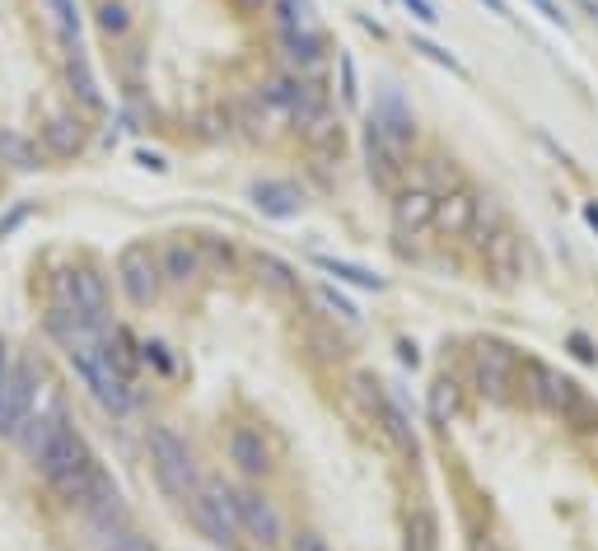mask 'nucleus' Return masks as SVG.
Listing matches in <instances>:
<instances>
[{"instance_id": "obj_1", "label": "nucleus", "mask_w": 598, "mask_h": 551, "mask_svg": "<svg viewBox=\"0 0 598 551\" xmlns=\"http://www.w3.org/2000/svg\"><path fill=\"white\" fill-rule=\"evenodd\" d=\"M519 374H524V397L543 412H556L561 421H580V425H598V416L589 412V397L580 393V383L556 374L552 364L543 360H519Z\"/></svg>"}, {"instance_id": "obj_2", "label": "nucleus", "mask_w": 598, "mask_h": 551, "mask_svg": "<svg viewBox=\"0 0 598 551\" xmlns=\"http://www.w3.org/2000/svg\"><path fill=\"white\" fill-rule=\"evenodd\" d=\"M66 355L75 364V374L85 379V388L94 393V402L103 406V412H113V416H127L131 412V383L113 374V364L103 360V346H98V332L89 337H80L75 346H66Z\"/></svg>"}, {"instance_id": "obj_3", "label": "nucleus", "mask_w": 598, "mask_h": 551, "mask_svg": "<svg viewBox=\"0 0 598 551\" xmlns=\"http://www.w3.org/2000/svg\"><path fill=\"white\" fill-rule=\"evenodd\" d=\"M146 444H150V463H155V477L164 486V496H169V500H192L201 477H197L192 448L182 444V435L173 430V425H150Z\"/></svg>"}, {"instance_id": "obj_4", "label": "nucleus", "mask_w": 598, "mask_h": 551, "mask_svg": "<svg viewBox=\"0 0 598 551\" xmlns=\"http://www.w3.org/2000/svg\"><path fill=\"white\" fill-rule=\"evenodd\" d=\"M192 519H197V528H201V538L211 542V547H220V551H230L234 542H239V514H234V491L224 481H215V477H206L197 491H192Z\"/></svg>"}, {"instance_id": "obj_5", "label": "nucleus", "mask_w": 598, "mask_h": 551, "mask_svg": "<svg viewBox=\"0 0 598 551\" xmlns=\"http://www.w3.org/2000/svg\"><path fill=\"white\" fill-rule=\"evenodd\" d=\"M117 285H122V295H127L136 309H150V304L159 299V262L150 253V243H127V248L117 253Z\"/></svg>"}, {"instance_id": "obj_6", "label": "nucleus", "mask_w": 598, "mask_h": 551, "mask_svg": "<svg viewBox=\"0 0 598 551\" xmlns=\"http://www.w3.org/2000/svg\"><path fill=\"white\" fill-rule=\"evenodd\" d=\"M472 374H477L482 397H510L514 374H519V351H514L510 341L486 337V341H477V351H472Z\"/></svg>"}, {"instance_id": "obj_7", "label": "nucleus", "mask_w": 598, "mask_h": 551, "mask_svg": "<svg viewBox=\"0 0 598 551\" xmlns=\"http://www.w3.org/2000/svg\"><path fill=\"white\" fill-rule=\"evenodd\" d=\"M356 388H360L365 406L375 412V421L383 425V435L393 439V444H402L407 454H417V425H411V416L402 412V402H398V397H388V393H383V383H375L369 374H356Z\"/></svg>"}, {"instance_id": "obj_8", "label": "nucleus", "mask_w": 598, "mask_h": 551, "mask_svg": "<svg viewBox=\"0 0 598 551\" xmlns=\"http://www.w3.org/2000/svg\"><path fill=\"white\" fill-rule=\"evenodd\" d=\"M360 150H365V164H369V178L379 182V188H398V178H402V159L407 150H398L393 140H388V131L379 127L375 117L365 121V131H360Z\"/></svg>"}, {"instance_id": "obj_9", "label": "nucleus", "mask_w": 598, "mask_h": 551, "mask_svg": "<svg viewBox=\"0 0 598 551\" xmlns=\"http://www.w3.org/2000/svg\"><path fill=\"white\" fill-rule=\"evenodd\" d=\"M234 514H239V528L248 538H257L262 547H272L281 542V514H276V505L257 496V491H234Z\"/></svg>"}, {"instance_id": "obj_10", "label": "nucleus", "mask_w": 598, "mask_h": 551, "mask_svg": "<svg viewBox=\"0 0 598 551\" xmlns=\"http://www.w3.org/2000/svg\"><path fill=\"white\" fill-rule=\"evenodd\" d=\"M248 196H253V206L262 215H272V220H295L304 211V192L291 178H262V182L248 188Z\"/></svg>"}, {"instance_id": "obj_11", "label": "nucleus", "mask_w": 598, "mask_h": 551, "mask_svg": "<svg viewBox=\"0 0 598 551\" xmlns=\"http://www.w3.org/2000/svg\"><path fill=\"white\" fill-rule=\"evenodd\" d=\"M435 192L430 188H407L393 196V230L398 234H425L435 230Z\"/></svg>"}, {"instance_id": "obj_12", "label": "nucleus", "mask_w": 598, "mask_h": 551, "mask_svg": "<svg viewBox=\"0 0 598 551\" xmlns=\"http://www.w3.org/2000/svg\"><path fill=\"white\" fill-rule=\"evenodd\" d=\"M155 262H159V276L169 285H188L201 276V248L192 238H164L155 248Z\"/></svg>"}, {"instance_id": "obj_13", "label": "nucleus", "mask_w": 598, "mask_h": 551, "mask_svg": "<svg viewBox=\"0 0 598 551\" xmlns=\"http://www.w3.org/2000/svg\"><path fill=\"white\" fill-rule=\"evenodd\" d=\"M276 43H281V52H285V61H291L295 75H314V71L323 66V52H327L323 29H308V33H299V29H276Z\"/></svg>"}, {"instance_id": "obj_14", "label": "nucleus", "mask_w": 598, "mask_h": 551, "mask_svg": "<svg viewBox=\"0 0 598 551\" xmlns=\"http://www.w3.org/2000/svg\"><path fill=\"white\" fill-rule=\"evenodd\" d=\"M477 201L482 196H472L467 188H453L435 201V230L449 234V238H467L472 230V220H477Z\"/></svg>"}, {"instance_id": "obj_15", "label": "nucleus", "mask_w": 598, "mask_h": 551, "mask_svg": "<svg viewBox=\"0 0 598 551\" xmlns=\"http://www.w3.org/2000/svg\"><path fill=\"white\" fill-rule=\"evenodd\" d=\"M230 458L243 477H266L272 472V448H266V439L253 430V425H234L230 430Z\"/></svg>"}, {"instance_id": "obj_16", "label": "nucleus", "mask_w": 598, "mask_h": 551, "mask_svg": "<svg viewBox=\"0 0 598 551\" xmlns=\"http://www.w3.org/2000/svg\"><path fill=\"white\" fill-rule=\"evenodd\" d=\"M85 463H94V454H89V444L85 439H80V435H71V430H61L56 435V444L47 448V458L43 463H38V467H43V477L56 486L61 477H71V472H80V467H85Z\"/></svg>"}, {"instance_id": "obj_17", "label": "nucleus", "mask_w": 598, "mask_h": 551, "mask_svg": "<svg viewBox=\"0 0 598 551\" xmlns=\"http://www.w3.org/2000/svg\"><path fill=\"white\" fill-rule=\"evenodd\" d=\"M379 121V127L388 131V140H393L398 150H407L411 146V136H417V121H411V108L402 104V94L398 89H383L379 98H375V113H369Z\"/></svg>"}, {"instance_id": "obj_18", "label": "nucleus", "mask_w": 598, "mask_h": 551, "mask_svg": "<svg viewBox=\"0 0 598 551\" xmlns=\"http://www.w3.org/2000/svg\"><path fill=\"white\" fill-rule=\"evenodd\" d=\"M43 146H47V154H56V159L80 154V150H85V121H80L75 113H56V117H47Z\"/></svg>"}, {"instance_id": "obj_19", "label": "nucleus", "mask_w": 598, "mask_h": 551, "mask_svg": "<svg viewBox=\"0 0 598 551\" xmlns=\"http://www.w3.org/2000/svg\"><path fill=\"white\" fill-rule=\"evenodd\" d=\"M61 430H66V425L52 421V416H29L24 425H19V435H14V439H19V448H24L33 463H43V458H47V448L56 444Z\"/></svg>"}, {"instance_id": "obj_20", "label": "nucleus", "mask_w": 598, "mask_h": 551, "mask_svg": "<svg viewBox=\"0 0 598 551\" xmlns=\"http://www.w3.org/2000/svg\"><path fill=\"white\" fill-rule=\"evenodd\" d=\"M98 346H103V360L113 364V374H122V379H136V341H131V332L127 328H103L98 332Z\"/></svg>"}, {"instance_id": "obj_21", "label": "nucleus", "mask_w": 598, "mask_h": 551, "mask_svg": "<svg viewBox=\"0 0 598 551\" xmlns=\"http://www.w3.org/2000/svg\"><path fill=\"white\" fill-rule=\"evenodd\" d=\"M425 416L435 430H449V421L459 416V383H453L449 374H440L435 383H430V393H425Z\"/></svg>"}, {"instance_id": "obj_22", "label": "nucleus", "mask_w": 598, "mask_h": 551, "mask_svg": "<svg viewBox=\"0 0 598 551\" xmlns=\"http://www.w3.org/2000/svg\"><path fill=\"white\" fill-rule=\"evenodd\" d=\"M75 295H80V309H85L98 328H103V313H108V280H103V271L80 267L75 271Z\"/></svg>"}, {"instance_id": "obj_23", "label": "nucleus", "mask_w": 598, "mask_h": 551, "mask_svg": "<svg viewBox=\"0 0 598 551\" xmlns=\"http://www.w3.org/2000/svg\"><path fill=\"white\" fill-rule=\"evenodd\" d=\"M314 267L318 271H327V276H337V280H346V285H356V290H388V280L383 276H375L369 267H356V262H341V257H327V253H318L314 257Z\"/></svg>"}, {"instance_id": "obj_24", "label": "nucleus", "mask_w": 598, "mask_h": 551, "mask_svg": "<svg viewBox=\"0 0 598 551\" xmlns=\"http://www.w3.org/2000/svg\"><path fill=\"white\" fill-rule=\"evenodd\" d=\"M94 24H98V33L108 38V43H122V38L131 33L136 14H131L127 0H98V5H94Z\"/></svg>"}, {"instance_id": "obj_25", "label": "nucleus", "mask_w": 598, "mask_h": 551, "mask_svg": "<svg viewBox=\"0 0 598 551\" xmlns=\"http://www.w3.org/2000/svg\"><path fill=\"white\" fill-rule=\"evenodd\" d=\"M257 276H262L266 290H276V295H295L299 290L295 267H291V262H281V257H272V253H257Z\"/></svg>"}, {"instance_id": "obj_26", "label": "nucleus", "mask_w": 598, "mask_h": 551, "mask_svg": "<svg viewBox=\"0 0 598 551\" xmlns=\"http://www.w3.org/2000/svg\"><path fill=\"white\" fill-rule=\"evenodd\" d=\"M272 5V19H276V29H318V19H314V0H266Z\"/></svg>"}, {"instance_id": "obj_27", "label": "nucleus", "mask_w": 598, "mask_h": 551, "mask_svg": "<svg viewBox=\"0 0 598 551\" xmlns=\"http://www.w3.org/2000/svg\"><path fill=\"white\" fill-rule=\"evenodd\" d=\"M71 89H75V98H80V108H85V113H98L103 108V94H98L94 75L85 66V56H71Z\"/></svg>"}, {"instance_id": "obj_28", "label": "nucleus", "mask_w": 598, "mask_h": 551, "mask_svg": "<svg viewBox=\"0 0 598 551\" xmlns=\"http://www.w3.org/2000/svg\"><path fill=\"white\" fill-rule=\"evenodd\" d=\"M337 94L346 108H360V75H356V56L337 52Z\"/></svg>"}, {"instance_id": "obj_29", "label": "nucleus", "mask_w": 598, "mask_h": 551, "mask_svg": "<svg viewBox=\"0 0 598 551\" xmlns=\"http://www.w3.org/2000/svg\"><path fill=\"white\" fill-rule=\"evenodd\" d=\"M496 230H501V206H496V201H477V220H472L467 238L477 243V248H486V243L496 238Z\"/></svg>"}, {"instance_id": "obj_30", "label": "nucleus", "mask_w": 598, "mask_h": 551, "mask_svg": "<svg viewBox=\"0 0 598 551\" xmlns=\"http://www.w3.org/2000/svg\"><path fill=\"white\" fill-rule=\"evenodd\" d=\"M47 5H52V19H56V33H61V43L71 47V56H80V43H75V29H80L75 0H47Z\"/></svg>"}, {"instance_id": "obj_31", "label": "nucleus", "mask_w": 598, "mask_h": 551, "mask_svg": "<svg viewBox=\"0 0 598 551\" xmlns=\"http://www.w3.org/2000/svg\"><path fill=\"white\" fill-rule=\"evenodd\" d=\"M411 52H421L425 61H435V66H444V71H453V75H467V66H463V61L453 56L449 47L430 43V38H421V33H411Z\"/></svg>"}, {"instance_id": "obj_32", "label": "nucleus", "mask_w": 598, "mask_h": 551, "mask_svg": "<svg viewBox=\"0 0 598 551\" xmlns=\"http://www.w3.org/2000/svg\"><path fill=\"white\" fill-rule=\"evenodd\" d=\"M318 304H323V309L333 313V318L350 322V328H360V309H356V304H350L341 290H333V285H318Z\"/></svg>"}, {"instance_id": "obj_33", "label": "nucleus", "mask_w": 598, "mask_h": 551, "mask_svg": "<svg viewBox=\"0 0 598 551\" xmlns=\"http://www.w3.org/2000/svg\"><path fill=\"white\" fill-rule=\"evenodd\" d=\"M0 154H10L19 169H38V164H43V154H38L29 140H19V136H0Z\"/></svg>"}, {"instance_id": "obj_34", "label": "nucleus", "mask_w": 598, "mask_h": 551, "mask_svg": "<svg viewBox=\"0 0 598 551\" xmlns=\"http://www.w3.org/2000/svg\"><path fill=\"white\" fill-rule=\"evenodd\" d=\"M197 248H201V262H206V257H211V262H215V267H224V271H230V267H234V257H239L230 238H201V243H197Z\"/></svg>"}, {"instance_id": "obj_35", "label": "nucleus", "mask_w": 598, "mask_h": 551, "mask_svg": "<svg viewBox=\"0 0 598 551\" xmlns=\"http://www.w3.org/2000/svg\"><path fill=\"white\" fill-rule=\"evenodd\" d=\"M402 10L417 19V24H425V29H435L440 24V10H435V0H402Z\"/></svg>"}, {"instance_id": "obj_36", "label": "nucleus", "mask_w": 598, "mask_h": 551, "mask_svg": "<svg viewBox=\"0 0 598 551\" xmlns=\"http://www.w3.org/2000/svg\"><path fill=\"white\" fill-rule=\"evenodd\" d=\"M528 5L538 10V14L547 19V24H556V29H570V14H566L561 5H556V0H528Z\"/></svg>"}, {"instance_id": "obj_37", "label": "nucleus", "mask_w": 598, "mask_h": 551, "mask_svg": "<svg viewBox=\"0 0 598 551\" xmlns=\"http://www.w3.org/2000/svg\"><path fill=\"white\" fill-rule=\"evenodd\" d=\"M108 551H155V547L140 533H117V538H108Z\"/></svg>"}, {"instance_id": "obj_38", "label": "nucleus", "mask_w": 598, "mask_h": 551, "mask_svg": "<svg viewBox=\"0 0 598 551\" xmlns=\"http://www.w3.org/2000/svg\"><path fill=\"white\" fill-rule=\"evenodd\" d=\"M140 355H146L159 374H173V360H169V351H164L159 341H146V346H140Z\"/></svg>"}, {"instance_id": "obj_39", "label": "nucleus", "mask_w": 598, "mask_h": 551, "mask_svg": "<svg viewBox=\"0 0 598 551\" xmlns=\"http://www.w3.org/2000/svg\"><path fill=\"white\" fill-rule=\"evenodd\" d=\"M570 351L580 355L585 364H598V351H594V341H589L585 332H570Z\"/></svg>"}, {"instance_id": "obj_40", "label": "nucleus", "mask_w": 598, "mask_h": 551, "mask_svg": "<svg viewBox=\"0 0 598 551\" xmlns=\"http://www.w3.org/2000/svg\"><path fill=\"white\" fill-rule=\"evenodd\" d=\"M136 164H140V169H150V173H169V159L155 154V150H136Z\"/></svg>"}, {"instance_id": "obj_41", "label": "nucleus", "mask_w": 598, "mask_h": 551, "mask_svg": "<svg viewBox=\"0 0 598 551\" xmlns=\"http://www.w3.org/2000/svg\"><path fill=\"white\" fill-rule=\"evenodd\" d=\"M291 551H333V547H327V538H318V533H299Z\"/></svg>"}, {"instance_id": "obj_42", "label": "nucleus", "mask_w": 598, "mask_h": 551, "mask_svg": "<svg viewBox=\"0 0 598 551\" xmlns=\"http://www.w3.org/2000/svg\"><path fill=\"white\" fill-rule=\"evenodd\" d=\"M477 5H486L496 19H505V24H514V14H510V0H477Z\"/></svg>"}, {"instance_id": "obj_43", "label": "nucleus", "mask_w": 598, "mask_h": 551, "mask_svg": "<svg viewBox=\"0 0 598 551\" xmlns=\"http://www.w3.org/2000/svg\"><path fill=\"white\" fill-rule=\"evenodd\" d=\"M398 360H402V364H411V370H417V364H421V351H417V346H411V341H402V346H398Z\"/></svg>"}, {"instance_id": "obj_44", "label": "nucleus", "mask_w": 598, "mask_h": 551, "mask_svg": "<svg viewBox=\"0 0 598 551\" xmlns=\"http://www.w3.org/2000/svg\"><path fill=\"white\" fill-rule=\"evenodd\" d=\"M230 5H234L239 14H262V10H266V0H230Z\"/></svg>"}, {"instance_id": "obj_45", "label": "nucleus", "mask_w": 598, "mask_h": 551, "mask_svg": "<svg viewBox=\"0 0 598 551\" xmlns=\"http://www.w3.org/2000/svg\"><path fill=\"white\" fill-rule=\"evenodd\" d=\"M24 215H29V206H14V211H10L5 220H0V234H10V230H14V224H19V220H24Z\"/></svg>"}, {"instance_id": "obj_46", "label": "nucleus", "mask_w": 598, "mask_h": 551, "mask_svg": "<svg viewBox=\"0 0 598 551\" xmlns=\"http://www.w3.org/2000/svg\"><path fill=\"white\" fill-rule=\"evenodd\" d=\"M585 220H589V230H598V206H594V201L585 206Z\"/></svg>"}, {"instance_id": "obj_47", "label": "nucleus", "mask_w": 598, "mask_h": 551, "mask_svg": "<svg viewBox=\"0 0 598 551\" xmlns=\"http://www.w3.org/2000/svg\"><path fill=\"white\" fill-rule=\"evenodd\" d=\"M5 374H10V360H5V346H0V383H5Z\"/></svg>"}]
</instances>
